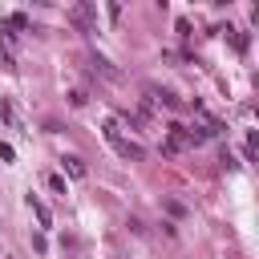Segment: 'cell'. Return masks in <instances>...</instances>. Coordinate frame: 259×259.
I'll list each match as a JSON object with an SVG mask.
<instances>
[{"mask_svg":"<svg viewBox=\"0 0 259 259\" xmlns=\"http://www.w3.org/2000/svg\"><path fill=\"white\" fill-rule=\"evenodd\" d=\"M101 134H105V142H109V146H113V150H117L125 162H138V158L146 154V150H142L134 138H125V134H121V121H117V117H109V121L101 125Z\"/></svg>","mask_w":259,"mask_h":259,"instance_id":"6da1fadb","label":"cell"},{"mask_svg":"<svg viewBox=\"0 0 259 259\" xmlns=\"http://www.w3.org/2000/svg\"><path fill=\"white\" fill-rule=\"evenodd\" d=\"M69 24H77L81 32H93V28H97V8H93L89 0L73 4V8H69Z\"/></svg>","mask_w":259,"mask_h":259,"instance_id":"7a4b0ae2","label":"cell"},{"mask_svg":"<svg viewBox=\"0 0 259 259\" xmlns=\"http://www.w3.org/2000/svg\"><path fill=\"white\" fill-rule=\"evenodd\" d=\"M0 117L8 121V130H24V117H20V109H16L12 97H0Z\"/></svg>","mask_w":259,"mask_h":259,"instance_id":"3957f363","label":"cell"},{"mask_svg":"<svg viewBox=\"0 0 259 259\" xmlns=\"http://www.w3.org/2000/svg\"><path fill=\"white\" fill-rule=\"evenodd\" d=\"M61 162H65V174H69V178H85V174H89V170H85V162H81L77 154H65Z\"/></svg>","mask_w":259,"mask_h":259,"instance_id":"277c9868","label":"cell"},{"mask_svg":"<svg viewBox=\"0 0 259 259\" xmlns=\"http://www.w3.org/2000/svg\"><path fill=\"white\" fill-rule=\"evenodd\" d=\"M28 206H32V214H36V223H40V227H53V214H49V206H45L36 194H28Z\"/></svg>","mask_w":259,"mask_h":259,"instance_id":"5b68a950","label":"cell"},{"mask_svg":"<svg viewBox=\"0 0 259 259\" xmlns=\"http://www.w3.org/2000/svg\"><path fill=\"white\" fill-rule=\"evenodd\" d=\"M4 28H8V36H16V32H24V28H28V16H24V12H8Z\"/></svg>","mask_w":259,"mask_h":259,"instance_id":"8992f818","label":"cell"},{"mask_svg":"<svg viewBox=\"0 0 259 259\" xmlns=\"http://www.w3.org/2000/svg\"><path fill=\"white\" fill-rule=\"evenodd\" d=\"M93 69H97V73H105L109 81H117V69H113V65L105 61V57H93Z\"/></svg>","mask_w":259,"mask_h":259,"instance_id":"52a82bcc","label":"cell"},{"mask_svg":"<svg viewBox=\"0 0 259 259\" xmlns=\"http://www.w3.org/2000/svg\"><path fill=\"white\" fill-rule=\"evenodd\" d=\"M255 146H259V134H255V130H251V134H247V146H243V154H247V162H251V158H255Z\"/></svg>","mask_w":259,"mask_h":259,"instance_id":"ba28073f","label":"cell"},{"mask_svg":"<svg viewBox=\"0 0 259 259\" xmlns=\"http://www.w3.org/2000/svg\"><path fill=\"white\" fill-rule=\"evenodd\" d=\"M49 190H57V194H69V186H65V178H61V174H49Z\"/></svg>","mask_w":259,"mask_h":259,"instance_id":"9c48e42d","label":"cell"},{"mask_svg":"<svg viewBox=\"0 0 259 259\" xmlns=\"http://www.w3.org/2000/svg\"><path fill=\"white\" fill-rule=\"evenodd\" d=\"M0 65H4V69H16V61H12V49H8L4 40H0Z\"/></svg>","mask_w":259,"mask_h":259,"instance_id":"30bf717a","label":"cell"},{"mask_svg":"<svg viewBox=\"0 0 259 259\" xmlns=\"http://www.w3.org/2000/svg\"><path fill=\"white\" fill-rule=\"evenodd\" d=\"M227 32H231V45H235L239 53H247V36H243V32H235V28H227Z\"/></svg>","mask_w":259,"mask_h":259,"instance_id":"8fae6325","label":"cell"},{"mask_svg":"<svg viewBox=\"0 0 259 259\" xmlns=\"http://www.w3.org/2000/svg\"><path fill=\"white\" fill-rule=\"evenodd\" d=\"M0 158H4V162H12V158H16V150H12L8 142H0Z\"/></svg>","mask_w":259,"mask_h":259,"instance_id":"7c38bea8","label":"cell"}]
</instances>
